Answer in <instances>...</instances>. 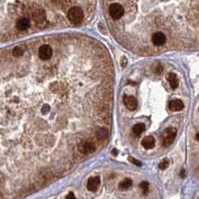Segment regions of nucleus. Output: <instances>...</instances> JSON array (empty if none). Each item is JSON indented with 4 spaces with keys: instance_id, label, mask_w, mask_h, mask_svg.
<instances>
[{
    "instance_id": "ddd939ff",
    "label": "nucleus",
    "mask_w": 199,
    "mask_h": 199,
    "mask_svg": "<svg viewBox=\"0 0 199 199\" xmlns=\"http://www.w3.org/2000/svg\"><path fill=\"white\" fill-rule=\"evenodd\" d=\"M167 81L172 89H176L178 86V79H177V76L174 73H170L167 76Z\"/></svg>"
},
{
    "instance_id": "4468645a",
    "label": "nucleus",
    "mask_w": 199,
    "mask_h": 199,
    "mask_svg": "<svg viewBox=\"0 0 199 199\" xmlns=\"http://www.w3.org/2000/svg\"><path fill=\"white\" fill-rule=\"evenodd\" d=\"M145 130V124H142V122H139V124L134 125L133 128V133L137 134V135L141 134Z\"/></svg>"
},
{
    "instance_id": "2eb2a0df",
    "label": "nucleus",
    "mask_w": 199,
    "mask_h": 199,
    "mask_svg": "<svg viewBox=\"0 0 199 199\" xmlns=\"http://www.w3.org/2000/svg\"><path fill=\"white\" fill-rule=\"evenodd\" d=\"M133 184V180L130 178H125V180H122L121 182L118 185V187H120L121 190H128L130 186Z\"/></svg>"
},
{
    "instance_id": "5701e85b",
    "label": "nucleus",
    "mask_w": 199,
    "mask_h": 199,
    "mask_svg": "<svg viewBox=\"0 0 199 199\" xmlns=\"http://www.w3.org/2000/svg\"><path fill=\"white\" fill-rule=\"evenodd\" d=\"M66 198H75V195H74V193H70L69 195H67Z\"/></svg>"
},
{
    "instance_id": "423d86ee",
    "label": "nucleus",
    "mask_w": 199,
    "mask_h": 199,
    "mask_svg": "<svg viewBox=\"0 0 199 199\" xmlns=\"http://www.w3.org/2000/svg\"><path fill=\"white\" fill-rule=\"evenodd\" d=\"M124 104L129 111H134V109H137V101L133 96H125Z\"/></svg>"
},
{
    "instance_id": "1a4fd4ad",
    "label": "nucleus",
    "mask_w": 199,
    "mask_h": 199,
    "mask_svg": "<svg viewBox=\"0 0 199 199\" xmlns=\"http://www.w3.org/2000/svg\"><path fill=\"white\" fill-rule=\"evenodd\" d=\"M151 40L155 46H162L166 42V37L161 32H156L152 35Z\"/></svg>"
},
{
    "instance_id": "6e6552de",
    "label": "nucleus",
    "mask_w": 199,
    "mask_h": 199,
    "mask_svg": "<svg viewBox=\"0 0 199 199\" xmlns=\"http://www.w3.org/2000/svg\"><path fill=\"white\" fill-rule=\"evenodd\" d=\"M32 17H33V20L37 24H43L46 20V13L43 9H36L33 12Z\"/></svg>"
},
{
    "instance_id": "20e7f679",
    "label": "nucleus",
    "mask_w": 199,
    "mask_h": 199,
    "mask_svg": "<svg viewBox=\"0 0 199 199\" xmlns=\"http://www.w3.org/2000/svg\"><path fill=\"white\" fill-rule=\"evenodd\" d=\"M53 55V50L49 45H42L39 48V57L41 60H49Z\"/></svg>"
},
{
    "instance_id": "aec40b11",
    "label": "nucleus",
    "mask_w": 199,
    "mask_h": 199,
    "mask_svg": "<svg viewBox=\"0 0 199 199\" xmlns=\"http://www.w3.org/2000/svg\"><path fill=\"white\" fill-rule=\"evenodd\" d=\"M129 160L130 162H133V164H135V165H137V166H141V163L138 161V160H137V159H134V158H133V157H129Z\"/></svg>"
},
{
    "instance_id": "a211bd4d",
    "label": "nucleus",
    "mask_w": 199,
    "mask_h": 199,
    "mask_svg": "<svg viewBox=\"0 0 199 199\" xmlns=\"http://www.w3.org/2000/svg\"><path fill=\"white\" fill-rule=\"evenodd\" d=\"M97 134H98L99 138L103 139V138L105 137V135H107V133H105V129L104 128H101V129H100L98 130V132H97Z\"/></svg>"
},
{
    "instance_id": "9b49d317",
    "label": "nucleus",
    "mask_w": 199,
    "mask_h": 199,
    "mask_svg": "<svg viewBox=\"0 0 199 199\" xmlns=\"http://www.w3.org/2000/svg\"><path fill=\"white\" fill-rule=\"evenodd\" d=\"M184 108L183 103L180 100H172L170 103H169V109L172 112H178L181 111Z\"/></svg>"
},
{
    "instance_id": "412c9836",
    "label": "nucleus",
    "mask_w": 199,
    "mask_h": 199,
    "mask_svg": "<svg viewBox=\"0 0 199 199\" xmlns=\"http://www.w3.org/2000/svg\"><path fill=\"white\" fill-rule=\"evenodd\" d=\"M49 111H50V107L48 105H45L44 107L42 108V113H47Z\"/></svg>"
},
{
    "instance_id": "39448f33",
    "label": "nucleus",
    "mask_w": 199,
    "mask_h": 199,
    "mask_svg": "<svg viewBox=\"0 0 199 199\" xmlns=\"http://www.w3.org/2000/svg\"><path fill=\"white\" fill-rule=\"evenodd\" d=\"M100 184H101V179H100L99 176L91 177V178H89V180H88L87 188H88L89 191L96 192L97 190H98Z\"/></svg>"
},
{
    "instance_id": "dca6fc26",
    "label": "nucleus",
    "mask_w": 199,
    "mask_h": 199,
    "mask_svg": "<svg viewBox=\"0 0 199 199\" xmlns=\"http://www.w3.org/2000/svg\"><path fill=\"white\" fill-rule=\"evenodd\" d=\"M23 54H24V51H23V49L21 48V47H15L13 49V51H12V55H13V56L16 57V58L21 57Z\"/></svg>"
},
{
    "instance_id": "f3484780",
    "label": "nucleus",
    "mask_w": 199,
    "mask_h": 199,
    "mask_svg": "<svg viewBox=\"0 0 199 199\" xmlns=\"http://www.w3.org/2000/svg\"><path fill=\"white\" fill-rule=\"evenodd\" d=\"M169 166V160L167 158H164L161 160V162L159 163V168L160 169H166Z\"/></svg>"
},
{
    "instance_id": "4be33fe9",
    "label": "nucleus",
    "mask_w": 199,
    "mask_h": 199,
    "mask_svg": "<svg viewBox=\"0 0 199 199\" xmlns=\"http://www.w3.org/2000/svg\"><path fill=\"white\" fill-rule=\"evenodd\" d=\"M180 176L182 177V178H184V177H185V170H184V169H182V170H181V172H180Z\"/></svg>"
},
{
    "instance_id": "0eeeda50",
    "label": "nucleus",
    "mask_w": 199,
    "mask_h": 199,
    "mask_svg": "<svg viewBox=\"0 0 199 199\" xmlns=\"http://www.w3.org/2000/svg\"><path fill=\"white\" fill-rule=\"evenodd\" d=\"M79 149L81 152H83V153L88 154V153H92V152H94L96 150V146L93 142L85 141L79 145Z\"/></svg>"
},
{
    "instance_id": "393cba45",
    "label": "nucleus",
    "mask_w": 199,
    "mask_h": 199,
    "mask_svg": "<svg viewBox=\"0 0 199 199\" xmlns=\"http://www.w3.org/2000/svg\"><path fill=\"white\" fill-rule=\"evenodd\" d=\"M196 174L198 175V177H199V167L197 168V171H196Z\"/></svg>"
},
{
    "instance_id": "7ed1b4c3",
    "label": "nucleus",
    "mask_w": 199,
    "mask_h": 199,
    "mask_svg": "<svg viewBox=\"0 0 199 199\" xmlns=\"http://www.w3.org/2000/svg\"><path fill=\"white\" fill-rule=\"evenodd\" d=\"M175 137H176V129L174 128L167 129L163 133V137H162L163 145L165 147L169 146L173 141H174Z\"/></svg>"
},
{
    "instance_id": "f03ea898",
    "label": "nucleus",
    "mask_w": 199,
    "mask_h": 199,
    "mask_svg": "<svg viewBox=\"0 0 199 199\" xmlns=\"http://www.w3.org/2000/svg\"><path fill=\"white\" fill-rule=\"evenodd\" d=\"M109 15L112 16L113 19L115 20H118L120 18H121L122 15L125 13L124 7H122L120 3H113L111 6H109Z\"/></svg>"
},
{
    "instance_id": "6ab92c4d",
    "label": "nucleus",
    "mask_w": 199,
    "mask_h": 199,
    "mask_svg": "<svg viewBox=\"0 0 199 199\" xmlns=\"http://www.w3.org/2000/svg\"><path fill=\"white\" fill-rule=\"evenodd\" d=\"M139 186H141V190L143 192H146L147 189H149V183H147V182H141Z\"/></svg>"
},
{
    "instance_id": "b1692460",
    "label": "nucleus",
    "mask_w": 199,
    "mask_h": 199,
    "mask_svg": "<svg viewBox=\"0 0 199 199\" xmlns=\"http://www.w3.org/2000/svg\"><path fill=\"white\" fill-rule=\"evenodd\" d=\"M196 139H197V141H199V133H198L196 134Z\"/></svg>"
},
{
    "instance_id": "9d476101",
    "label": "nucleus",
    "mask_w": 199,
    "mask_h": 199,
    "mask_svg": "<svg viewBox=\"0 0 199 199\" xmlns=\"http://www.w3.org/2000/svg\"><path fill=\"white\" fill-rule=\"evenodd\" d=\"M29 26H30V21H29L28 18H25V17L18 19V20H17V22H16V28L18 29L19 31L27 30V29L29 28Z\"/></svg>"
},
{
    "instance_id": "f257e3e1",
    "label": "nucleus",
    "mask_w": 199,
    "mask_h": 199,
    "mask_svg": "<svg viewBox=\"0 0 199 199\" xmlns=\"http://www.w3.org/2000/svg\"><path fill=\"white\" fill-rule=\"evenodd\" d=\"M83 17H84L83 10L77 6L72 7L69 10V12H68V18H69L70 22L75 25H78L81 23L83 21Z\"/></svg>"
},
{
    "instance_id": "f8f14e48",
    "label": "nucleus",
    "mask_w": 199,
    "mask_h": 199,
    "mask_svg": "<svg viewBox=\"0 0 199 199\" xmlns=\"http://www.w3.org/2000/svg\"><path fill=\"white\" fill-rule=\"evenodd\" d=\"M154 143H155L154 138L152 137H150V135H149V137H145L141 141L142 146L145 147V149H151L152 147L154 146Z\"/></svg>"
}]
</instances>
